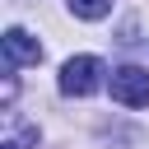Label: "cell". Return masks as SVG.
<instances>
[{
    "label": "cell",
    "mask_w": 149,
    "mask_h": 149,
    "mask_svg": "<svg viewBox=\"0 0 149 149\" xmlns=\"http://www.w3.org/2000/svg\"><path fill=\"white\" fill-rule=\"evenodd\" d=\"M102 84V61L98 56H70L61 65V93L65 98H88Z\"/></svg>",
    "instance_id": "6da1fadb"
},
{
    "label": "cell",
    "mask_w": 149,
    "mask_h": 149,
    "mask_svg": "<svg viewBox=\"0 0 149 149\" xmlns=\"http://www.w3.org/2000/svg\"><path fill=\"white\" fill-rule=\"evenodd\" d=\"M112 98L126 107H149V70L140 65H121L112 74Z\"/></svg>",
    "instance_id": "7a4b0ae2"
},
{
    "label": "cell",
    "mask_w": 149,
    "mask_h": 149,
    "mask_svg": "<svg viewBox=\"0 0 149 149\" xmlns=\"http://www.w3.org/2000/svg\"><path fill=\"white\" fill-rule=\"evenodd\" d=\"M37 61H42L37 37H28L23 28H9V33H5V65L14 70V65H37Z\"/></svg>",
    "instance_id": "3957f363"
},
{
    "label": "cell",
    "mask_w": 149,
    "mask_h": 149,
    "mask_svg": "<svg viewBox=\"0 0 149 149\" xmlns=\"http://www.w3.org/2000/svg\"><path fill=\"white\" fill-rule=\"evenodd\" d=\"M70 9H74L79 19H102V14L112 9V0H70Z\"/></svg>",
    "instance_id": "277c9868"
}]
</instances>
